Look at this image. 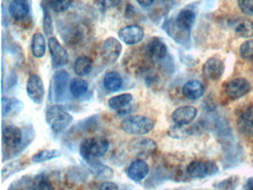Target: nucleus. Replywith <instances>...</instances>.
Wrapping results in <instances>:
<instances>
[{
    "mask_svg": "<svg viewBox=\"0 0 253 190\" xmlns=\"http://www.w3.org/2000/svg\"><path fill=\"white\" fill-rule=\"evenodd\" d=\"M71 94L72 96L80 99L86 95L88 90V83L86 80L82 78H74L70 82V86H69Z\"/></svg>",
    "mask_w": 253,
    "mask_h": 190,
    "instance_id": "obj_27",
    "label": "nucleus"
},
{
    "mask_svg": "<svg viewBox=\"0 0 253 190\" xmlns=\"http://www.w3.org/2000/svg\"><path fill=\"white\" fill-rule=\"evenodd\" d=\"M246 187H247V190H253V178L248 180Z\"/></svg>",
    "mask_w": 253,
    "mask_h": 190,
    "instance_id": "obj_42",
    "label": "nucleus"
},
{
    "mask_svg": "<svg viewBox=\"0 0 253 190\" xmlns=\"http://www.w3.org/2000/svg\"><path fill=\"white\" fill-rule=\"evenodd\" d=\"M250 84L244 78H237L229 82L226 86V93L230 99H236L248 93Z\"/></svg>",
    "mask_w": 253,
    "mask_h": 190,
    "instance_id": "obj_14",
    "label": "nucleus"
},
{
    "mask_svg": "<svg viewBox=\"0 0 253 190\" xmlns=\"http://www.w3.org/2000/svg\"><path fill=\"white\" fill-rule=\"evenodd\" d=\"M155 0H137V3L143 7H149L153 4Z\"/></svg>",
    "mask_w": 253,
    "mask_h": 190,
    "instance_id": "obj_41",
    "label": "nucleus"
},
{
    "mask_svg": "<svg viewBox=\"0 0 253 190\" xmlns=\"http://www.w3.org/2000/svg\"><path fill=\"white\" fill-rule=\"evenodd\" d=\"M61 155V151L57 149H42L35 153L32 157V160L34 163H41L57 158Z\"/></svg>",
    "mask_w": 253,
    "mask_h": 190,
    "instance_id": "obj_30",
    "label": "nucleus"
},
{
    "mask_svg": "<svg viewBox=\"0 0 253 190\" xmlns=\"http://www.w3.org/2000/svg\"><path fill=\"white\" fill-rule=\"evenodd\" d=\"M42 10H43V21H42V26H43V31L45 35H51L53 33V22L51 19V15L48 12V8L45 5L42 4Z\"/></svg>",
    "mask_w": 253,
    "mask_h": 190,
    "instance_id": "obj_35",
    "label": "nucleus"
},
{
    "mask_svg": "<svg viewBox=\"0 0 253 190\" xmlns=\"http://www.w3.org/2000/svg\"><path fill=\"white\" fill-rule=\"evenodd\" d=\"M167 134L170 138H174V139H182V138L188 136L190 134V131L189 129H185L184 126L174 124V126L169 127Z\"/></svg>",
    "mask_w": 253,
    "mask_h": 190,
    "instance_id": "obj_33",
    "label": "nucleus"
},
{
    "mask_svg": "<svg viewBox=\"0 0 253 190\" xmlns=\"http://www.w3.org/2000/svg\"><path fill=\"white\" fill-rule=\"evenodd\" d=\"M98 190H119V188L115 183L106 181L101 184Z\"/></svg>",
    "mask_w": 253,
    "mask_h": 190,
    "instance_id": "obj_39",
    "label": "nucleus"
},
{
    "mask_svg": "<svg viewBox=\"0 0 253 190\" xmlns=\"http://www.w3.org/2000/svg\"><path fill=\"white\" fill-rule=\"evenodd\" d=\"M131 148L137 154H149L155 152L157 149V145L153 140L149 138H137L134 139L131 143Z\"/></svg>",
    "mask_w": 253,
    "mask_h": 190,
    "instance_id": "obj_18",
    "label": "nucleus"
},
{
    "mask_svg": "<svg viewBox=\"0 0 253 190\" xmlns=\"http://www.w3.org/2000/svg\"><path fill=\"white\" fill-rule=\"evenodd\" d=\"M62 38L71 47H77L84 43L86 37V28L82 24L72 23L62 30Z\"/></svg>",
    "mask_w": 253,
    "mask_h": 190,
    "instance_id": "obj_4",
    "label": "nucleus"
},
{
    "mask_svg": "<svg viewBox=\"0 0 253 190\" xmlns=\"http://www.w3.org/2000/svg\"><path fill=\"white\" fill-rule=\"evenodd\" d=\"M232 28L238 35L242 37H251L253 36V23L247 19H236L232 23Z\"/></svg>",
    "mask_w": 253,
    "mask_h": 190,
    "instance_id": "obj_26",
    "label": "nucleus"
},
{
    "mask_svg": "<svg viewBox=\"0 0 253 190\" xmlns=\"http://www.w3.org/2000/svg\"><path fill=\"white\" fill-rule=\"evenodd\" d=\"M122 0H97L99 4L104 9L113 8L121 4Z\"/></svg>",
    "mask_w": 253,
    "mask_h": 190,
    "instance_id": "obj_38",
    "label": "nucleus"
},
{
    "mask_svg": "<svg viewBox=\"0 0 253 190\" xmlns=\"http://www.w3.org/2000/svg\"><path fill=\"white\" fill-rule=\"evenodd\" d=\"M149 172V166L145 160L138 159L134 160L128 166L127 175L132 181L138 182L143 181Z\"/></svg>",
    "mask_w": 253,
    "mask_h": 190,
    "instance_id": "obj_16",
    "label": "nucleus"
},
{
    "mask_svg": "<svg viewBox=\"0 0 253 190\" xmlns=\"http://www.w3.org/2000/svg\"><path fill=\"white\" fill-rule=\"evenodd\" d=\"M204 75L210 80H218L223 75L224 65L217 58H210L204 63L203 67Z\"/></svg>",
    "mask_w": 253,
    "mask_h": 190,
    "instance_id": "obj_17",
    "label": "nucleus"
},
{
    "mask_svg": "<svg viewBox=\"0 0 253 190\" xmlns=\"http://www.w3.org/2000/svg\"><path fill=\"white\" fill-rule=\"evenodd\" d=\"M195 18H196V15L193 10L190 9H183L178 13L174 22L178 28H181L183 31L190 32L191 28L193 26L195 22Z\"/></svg>",
    "mask_w": 253,
    "mask_h": 190,
    "instance_id": "obj_19",
    "label": "nucleus"
},
{
    "mask_svg": "<svg viewBox=\"0 0 253 190\" xmlns=\"http://www.w3.org/2000/svg\"><path fill=\"white\" fill-rule=\"evenodd\" d=\"M48 49L53 68H58L67 65L69 59L67 50L57 38L50 37L48 40Z\"/></svg>",
    "mask_w": 253,
    "mask_h": 190,
    "instance_id": "obj_8",
    "label": "nucleus"
},
{
    "mask_svg": "<svg viewBox=\"0 0 253 190\" xmlns=\"http://www.w3.org/2000/svg\"><path fill=\"white\" fill-rule=\"evenodd\" d=\"M30 190H54V187L46 175L39 174L32 181Z\"/></svg>",
    "mask_w": 253,
    "mask_h": 190,
    "instance_id": "obj_31",
    "label": "nucleus"
},
{
    "mask_svg": "<svg viewBox=\"0 0 253 190\" xmlns=\"http://www.w3.org/2000/svg\"><path fill=\"white\" fill-rule=\"evenodd\" d=\"M197 114L198 110L195 107L192 105H185L174 110L171 114V119L174 124L186 126L193 121Z\"/></svg>",
    "mask_w": 253,
    "mask_h": 190,
    "instance_id": "obj_13",
    "label": "nucleus"
},
{
    "mask_svg": "<svg viewBox=\"0 0 253 190\" xmlns=\"http://www.w3.org/2000/svg\"><path fill=\"white\" fill-rule=\"evenodd\" d=\"M217 167L212 162L192 161L186 168L188 175L192 178H204L217 172Z\"/></svg>",
    "mask_w": 253,
    "mask_h": 190,
    "instance_id": "obj_10",
    "label": "nucleus"
},
{
    "mask_svg": "<svg viewBox=\"0 0 253 190\" xmlns=\"http://www.w3.org/2000/svg\"><path fill=\"white\" fill-rule=\"evenodd\" d=\"M238 3L243 13L253 16V0H238Z\"/></svg>",
    "mask_w": 253,
    "mask_h": 190,
    "instance_id": "obj_37",
    "label": "nucleus"
},
{
    "mask_svg": "<svg viewBox=\"0 0 253 190\" xmlns=\"http://www.w3.org/2000/svg\"><path fill=\"white\" fill-rule=\"evenodd\" d=\"M70 75L65 70L57 71L53 75V97L55 102H62L67 95L68 89L70 86Z\"/></svg>",
    "mask_w": 253,
    "mask_h": 190,
    "instance_id": "obj_5",
    "label": "nucleus"
},
{
    "mask_svg": "<svg viewBox=\"0 0 253 190\" xmlns=\"http://www.w3.org/2000/svg\"><path fill=\"white\" fill-rule=\"evenodd\" d=\"M154 126L155 121L152 118L140 114L128 116L121 123V129L125 133L137 136L149 133Z\"/></svg>",
    "mask_w": 253,
    "mask_h": 190,
    "instance_id": "obj_2",
    "label": "nucleus"
},
{
    "mask_svg": "<svg viewBox=\"0 0 253 190\" xmlns=\"http://www.w3.org/2000/svg\"><path fill=\"white\" fill-rule=\"evenodd\" d=\"M168 49L167 45L158 37L152 39L148 43L145 50L148 59L153 61L161 60L167 56Z\"/></svg>",
    "mask_w": 253,
    "mask_h": 190,
    "instance_id": "obj_12",
    "label": "nucleus"
},
{
    "mask_svg": "<svg viewBox=\"0 0 253 190\" xmlns=\"http://www.w3.org/2000/svg\"><path fill=\"white\" fill-rule=\"evenodd\" d=\"M11 17L17 22L23 21L29 16L30 6L27 0H13L8 7Z\"/></svg>",
    "mask_w": 253,
    "mask_h": 190,
    "instance_id": "obj_15",
    "label": "nucleus"
},
{
    "mask_svg": "<svg viewBox=\"0 0 253 190\" xmlns=\"http://www.w3.org/2000/svg\"><path fill=\"white\" fill-rule=\"evenodd\" d=\"M23 164L21 161L15 160V161L11 162L3 166L2 170V181L8 179L11 175H14L16 172H20L23 170Z\"/></svg>",
    "mask_w": 253,
    "mask_h": 190,
    "instance_id": "obj_32",
    "label": "nucleus"
},
{
    "mask_svg": "<svg viewBox=\"0 0 253 190\" xmlns=\"http://www.w3.org/2000/svg\"><path fill=\"white\" fill-rule=\"evenodd\" d=\"M135 14L136 10L134 6L131 5V4H128V5L127 6L126 10V16L128 19H131Z\"/></svg>",
    "mask_w": 253,
    "mask_h": 190,
    "instance_id": "obj_40",
    "label": "nucleus"
},
{
    "mask_svg": "<svg viewBox=\"0 0 253 190\" xmlns=\"http://www.w3.org/2000/svg\"><path fill=\"white\" fill-rule=\"evenodd\" d=\"M93 62L92 59L89 56L82 55L77 58L74 65L75 74L79 77H85L88 75L92 71Z\"/></svg>",
    "mask_w": 253,
    "mask_h": 190,
    "instance_id": "obj_23",
    "label": "nucleus"
},
{
    "mask_svg": "<svg viewBox=\"0 0 253 190\" xmlns=\"http://www.w3.org/2000/svg\"><path fill=\"white\" fill-rule=\"evenodd\" d=\"M109 148V141L104 137H91L82 141L80 145V154L83 159L88 162L103 157Z\"/></svg>",
    "mask_w": 253,
    "mask_h": 190,
    "instance_id": "obj_1",
    "label": "nucleus"
},
{
    "mask_svg": "<svg viewBox=\"0 0 253 190\" xmlns=\"http://www.w3.org/2000/svg\"><path fill=\"white\" fill-rule=\"evenodd\" d=\"M31 49L35 57L42 58L46 53V40L41 33H35L32 39Z\"/></svg>",
    "mask_w": 253,
    "mask_h": 190,
    "instance_id": "obj_22",
    "label": "nucleus"
},
{
    "mask_svg": "<svg viewBox=\"0 0 253 190\" xmlns=\"http://www.w3.org/2000/svg\"><path fill=\"white\" fill-rule=\"evenodd\" d=\"M204 87L201 82L196 80H192L185 83L183 87V94L187 99H199L204 95Z\"/></svg>",
    "mask_w": 253,
    "mask_h": 190,
    "instance_id": "obj_20",
    "label": "nucleus"
},
{
    "mask_svg": "<svg viewBox=\"0 0 253 190\" xmlns=\"http://www.w3.org/2000/svg\"><path fill=\"white\" fill-rule=\"evenodd\" d=\"M26 92L29 99L37 105H41L45 98V86L42 78L38 74H33L29 77Z\"/></svg>",
    "mask_w": 253,
    "mask_h": 190,
    "instance_id": "obj_7",
    "label": "nucleus"
},
{
    "mask_svg": "<svg viewBox=\"0 0 253 190\" xmlns=\"http://www.w3.org/2000/svg\"><path fill=\"white\" fill-rule=\"evenodd\" d=\"M24 108V104L20 99L14 97H3L2 99V116L17 114Z\"/></svg>",
    "mask_w": 253,
    "mask_h": 190,
    "instance_id": "obj_21",
    "label": "nucleus"
},
{
    "mask_svg": "<svg viewBox=\"0 0 253 190\" xmlns=\"http://www.w3.org/2000/svg\"><path fill=\"white\" fill-rule=\"evenodd\" d=\"M45 119L53 132L57 133L67 129L73 122V117L60 105H53L48 108Z\"/></svg>",
    "mask_w": 253,
    "mask_h": 190,
    "instance_id": "obj_3",
    "label": "nucleus"
},
{
    "mask_svg": "<svg viewBox=\"0 0 253 190\" xmlns=\"http://www.w3.org/2000/svg\"><path fill=\"white\" fill-rule=\"evenodd\" d=\"M237 126L241 133L247 136L253 137V112L243 113L237 121Z\"/></svg>",
    "mask_w": 253,
    "mask_h": 190,
    "instance_id": "obj_25",
    "label": "nucleus"
},
{
    "mask_svg": "<svg viewBox=\"0 0 253 190\" xmlns=\"http://www.w3.org/2000/svg\"><path fill=\"white\" fill-rule=\"evenodd\" d=\"M124 80L119 73L110 71L105 75L103 78V86L110 92H118L122 88Z\"/></svg>",
    "mask_w": 253,
    "mask_h": 190,
    "instance_id": "obj_24",
    "label": "nucleus"
},
{
    "mask_svg": "<svg viewBox=\"0 0 253 190\" xmlns=\"http://www.w3.org/2000/svg\"><path fill=\"white\" fill-rule=\"evenodd\" d=\"M121 41L128 46L138 44L144 38V29L138 25H131L121 28L118 33Z\"/></svg>",
    "mask_w": 253,
    "mask_h": 190,
    "instance_id": "obj_9",
    "label": "nucleus"
},
{
    "mask_svg": "<svg viewBox=\"0 0 253 190\" xmlns=\"http://www.w3.org/2000/svg\"><path fill=\"white\" fill-rule=\"evenodd\" d=\"M89 165L91 171L93 173L98 177L99 178H103V179H109L112 178L113 175V170L109 166L100 163V162L95 161V160H91L87 162Z\"/></svg>",
    "mask_w": 253,
    "mask_h": 190,
    "instance_id": "obj_28",
    "label": "nucleus"
},
{
    "mask_svg": "<svg viewBox=\"0 0 253 190\" xmlns=\"http://www.w3.org/2000/svg\"><path fill=\"white\" fill-rule=\"evenodd\" d=\"M2 142L7 148L17 149L23 145V132L15 125L5 126L2 132Z\"/></svg>",
    "mask_w": 253,
    "mask_h": 190,
    "instance_id": "obj_11",
    "label": "nucleus"
},
{
    "mask_svg": "<svg viewBox=\"0 0 253 190\" xmlns=\"http://www.w3.org/2000/svg\"><path fill=\"white\" fill-rule=\"evenodd\" d=\"M240 54L244 59H253V40L244 42L240 47Z\"/></svg>",
    "mask_w": 253,
    "mask_h": 190,
    "instance_id": "obj_36",
    "label": "nucleus"
},
{
    "mask_svg": "<svg viewBox=\"0 0 253 190\" xmlns=\"http://www.w3.org/2000/svg\"><path fill=\"white\" fill-rule=\"evenodd\" d=\"M123 46L120 40L114 37L105 40L102 46V57L105 63L112 65L119 59L122 53Z\"/></svg>",
    "mask_w": 253,
    "mask_h": 190,
    "instance_id": "obj_6",
    "label": "nucleus"
},
{
    "mask_svg": "<svg viewBox=\"0 0 253 190\" xmlns=\"http://www.w3.org/2000/svg\"><path fill=\"white\" fill-rule=\"evenodd\" d=\"M132 100L133 96L131 94H121V95L112 96L109 99V106L114 110L122 109L129 105Z\"/></svg>",
    "mask_w": 253,
    "mask_h": 190,
    "instance_id": "obj_29",
    "label": "nucleus"
},
{
    "mask_svg": "<svg viewBox=\"0 0 253 190\" xmlns=\"http://www.w3.org/2000/svg\"><path fill=\"white\" fill-rule=\"evenodd\" d=\"M72 0H49V6L53 11L61 13L69 10L72 4Z\"/></svg>",
    "mask_w": 253,
    "mask_h": 190,
    "instance_id": "obj_34",
    "label": "nucleus"
}]
</instances>
